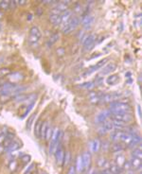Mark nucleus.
<instances>
[{
    "label": "nucleus",
    "mask_w": 142,
    "mask_h": 174,
    "mask_svg": "<svg viewBox=\"0 0 142 174\" xmlns=\"http://www.w3.org/2000/svg\"><path fill=\"white\" fill-rule=\"evenodd\" d=\"M111 114H118V113H127V114H132V107L131 105L127 102H122V101H114L110 105V108L108 109Z\"/></svg>",
    "instance_id": "1"
},
{
    "label": "nucleus",
    "mask_w": 142,
    "mask_h": 174,
    "mask_svg": "<svg viewBox=\"0 0 142 174\" xmlns=\"http://www.w3.org/2000/svg\"><path fill=\"white\" fill-rule=\"evenodd\" d=\"M81 24V19L77 15L72 16L71 19L68 21V23L65 24L64 27H62V31L65 34H69L73 30H75Z\"/></svg>",
    "instance_id": "2"
},
{
    "label": "nucleus",
    "mask_w": 142,
    "mask_h": 174,
    "mask_svg": "<svg viewBox=\"0 0 142 174\" xmlns=\"http://www.w3.org/2000/svg\"><path fill=\"white\" fill-rule=\"evenodd\" d=\"M108 61H109L108 58H104L103 60L99 61L96 65H92V66L89 67L88 69L82 74V76H83V77H87V76H89V75H91V74L95 73V72H97V71H99V70H101L105 65H107Z\"/></svg>",
    "instance_id": "3"
},
{
    "label": "nucleus",
    "mask_w": 142,
    "mask_h": 174,
    "mask_svg": "<svg viewBox=\"0 0 142 174\" xmlns=\"http://www.w3.org/2000/svg\"><path fill=\"white\" fill-rule=\"evenodd\" d=\"M111 117L114 120L121 121L123 123L129 124L134 120V117L132 114H127V113H118V114H111Z\"/></svg>",
    "instance_id": "4"
},
{
    "label": "nucleus",
    "mask_w": 142,
    "mask_h": 174,
    "mask_svg": "<svg viewBox=\"0 0 142 174\" xmlns=\"http://www.w3.org/2000/svg\"><path fill=\"white\" fill-rule=\"evenodd\" d=\"M96 41H97L96 34L91 33V34L87 35L86 38L85 39V41L82 42V43H83L82 44L83 50H85V51H89V50H91L92 48H94Z\"/></svg>",
    "instance_id": "5"
},
{
    "label": "nucleus",
    "mask_w": 142,
    "mask_h": 174,
    "mask_svg": "<svg viewBox=\"0 0 142 174\" xmlns=\"http://www.w3.org/2000/svg\"><path fill=\"white\" fill-rule=\"evenodd\" d=\"M122 93L121 92H113L109 94H104L102 98V102H110L112 103L114 101H118L119 98H121Z\"/></svg>",
    "instance_id": "6"
},
{
    "label": "nucleus",
    "mask_w": 142,
    "mask_h": 174,
    "mask_svg": "<svg viewBox=\"0 0 142 174\" xmlns=\"http://www.w3.org/2000/svg\"><path fill=\"white\" fill-rule=\"evenodd\" d=\"M82 163H83V172L86 173L90 170V167H91V162H92L91 153L89 151H85L82 154Z\"/></svg>",
    "instance_id": "7"
},
{
    "label": "nucleus",
    "mask_w": 142,
    "mask_h": 174,
    "mask_svg": "<svg viewBox=\"0 0 142 174\" xmlns=\"http://www.w3.org/2000/svg\"><path fill=\"white\" fill-rule=\"evenodd\" d=\"M65 151L64 150V148H63L61 145H59L58 147V149L55 152V159H56V163L58 164V166H63L64 165V160H65Z\"/></svg>",
    "instance_id": "8"
},
{
    "label": "nucleus",
    "mask_w": 142,
    "mask_h": 174,
    "mask_svg": "<svg viewBox=\"0 0 142 174\" xmlns=\"http://www.w3.org/2000/svg\"><path fill=\"white\" fill-rule=\"evenodd\" d=\"M109 117H111V112L109 110H104L102 111L101 113H99L98 115L95 118V123L96 124H102L105 120H107Z\"/></svg>",
    "instance_id": "9"
},
{
    "label": "nucleus",
    "mask_w": 142,
    "mask_h": 174,
    "mask_svg": "<svg viewBox=\"0 0 142 174\" xmlns=\"http://www.w3.org/2000/svg\"><path fill=\"white\" fill-rule=\"evenodd\" d=\"M116 69H117V65L114 64V62H109L101 69V75H108V74L114 72Z\"/></svg>",
    "instance_id": "10"
},
{
    "label": "nucleus",
    "mask_w": 142,
    "mask_h": 174,
    "mask_svg": "<svg viewBox=\"0 0 142 174\" xmlns=\"http://www.w3.org/2000/svg\"><path fill=\"white\" fill-rule=\"evenodd\" d=\"M94 20H95L94 16H92V15H90V14H86V15H85V16H82L81 23L85 29H89L93 25Z\"/></svg>",
    "instance_id": "11"
},
{
    "label": "nucleus",
    "mask_w": 142,
    "mask_h": 174,
    "mask_svg": "<svg viewBox=\"0 0 142 174\" xmlns=\"http://www.w3.org/2000/svg\"><path fill=\"white\" fill-rule=\"evenodd\" d=\"M9 79H10V83H14L16 84V82L22 81L24 79V76L22 73L20 72H13V73H10V75L8 76Z\"/></svg>",
    "instance_id": "12"
},
{
    "label": "nucleus",
    "mask_w": 142,
    "mask_h": 174,
    "mask_svg": "<svg viewBox=\"0 0 142 174\" xmlns=\"http://www.w3.org/2000/svg\"><path fill=\"white\" fill-rule=\"evenodd\" d=\"M130 165H131V170H138L142 167V163H141V159H138V158L133 157L129 160Z\"/></svg>",
    "instance_id": "13"
},
{
    "label": "nucleus",
    "mask_w": 142,
    "mask_h": 174,
    "mask_svg": "<svg viewBox=\"0 0 142 174\" xmlns=\"http://www.w3.org/2000/svg\"><path fill=\"white\" fill-rule=\"evenodd\" d=\"M72 16H73L72 12L69 10H65V12H63L61 15V27H64L65 24H67L68 21L71 19Z\"/></svg>",
    "instance_id": "14"
},
{
    "label": "nucleus",
    "mask_w": 142,
    "mask_h": 174,
    "mask_svg": "<svg viewBox=\"0 0 142 174\" xmlns=\"http://www.w3.org/2000/svg\"><path fill=\"white\" fill-rule=\"evenodd\" d=\"M101 145H102V142L99 141V138H96L94 139L90 142V151L93 152V153H97V152L101 150Z\"/></svg>",
    "instance_id": "15"
},
{
    "label": "nucleus",
    "mask_w": 142,
    "mask_h": 174,
    "mask_svg": "<svg viewBox=\"0 0 142 174\" xmlns=\"http://www.w3.org/2000/svg\"><path fill=\"white\" fill-rule=\"evenodd\" d=\"M20 147H21V142H19L18 140H13L5 151L7 152H14V151H16Z\"/></svg>",
    "instance_id": "16"
},
{
    "label": "nucleus",
    "mask_w": 142,
    "mask_h": 174,
    "mask_svg": "<svg viewBox=\"0 0 142 174\" xmlns=\"http://www.w3.org/2000/svg\"><path fill=\"white\" fill-rule=\"evenodd\" d=\"M61 15L62 14H57V13H49V20L54 26H59L61 25Z\"/></svg>",
    "instance_id": "17"
},
{
    "label": "nucleus",
    "mask_w": 142,
    "mask_h": 174,
    "mask_svg": "<svg viewBox=\"0 0 142 174\" xmlns=\"http://www.w3.org/2000/svg\"><path fill=\"white\" fill-rule=\"evenodd\" d=\"M97 164H98V167L103 168V170H107L110 166V163L106 160V158H104V157H99L98 159Z\"/></svg>",
    "instance_id": "18"
},
{
    "label": "nucleus",
    "mask_w": 142,
    "mask_h": 174,
    "mask_svg": "<svg viewBox=\"0 0 142 174\" xmlns=\"http://www.w3.org/2000/svg\"><path fill=\"white\" fill-rule=\"evenodd\" d=\"M75 170L79 173L83 172V163H82V155H78L76 159V166H75Z\"/></svg>",
    "instance_id": "19"
},
{
    "label": "nucleus",
    "mask_w": 142,
    "mask_h": 174,
    "mask_svg": "<svg viewBox=\"0 0 142 174\" xmlns=\"http://www.w3.org/2000/svg\"><path fill=\"white\" fill-rule=\"evenodd\" d=\"M110 149L113 152H120L124 150V146L121 142H115L112 146H110Z\"/></svg>",
    "instance_id": "20"
},
{
    "label": "nucleus",
    "mask_w": 142,
    "mask_h": 174,
    "mask_svg": "<svg viewBox=\"0 0 142 174\" xmlns=\"http://www.w3.org/2000/svg\"><path fill=\"white\" fill-rule=\"evenodd\" d=\"M40 40H41L40 37H37V36H34V35H30L29 34V45L32 46V47H37L38 45H39V43H40Z\"/></svg>",
    "instance_id": "21"
},
{
    "label": "nucleus",
    "mask_w": 142,
    "mask_h": 174,
    "mask_svg": "<svg viewBox=\"0 0 142 174\" xmlns=\"http://www.w3.org/2000/svg\"><path fill=\"white\" fill-rule=\"evenodd\" d=\"M125 162H126V157L123 154H118V155H117V157H116L115 164L117 165L118 167L122 168Z\"/></svg>",
    "instance_id": "22"
},
{
    "label": "nucleus",
    "mask_w": 142,
    "mask_h": 174,
    "mask_svg": "<svg viewBox=\"0 0 142 174\" xmlns=\"http://www.w3.org/2000/svg\"><path fill=\"white\" fill-rule=\"evenodd\" d=\"M107 170L109 171L110 174H119L120 171H121V168L118 167L117 165L115 164V162H113V163H110L109 168Z\"/></svg>",
    "instance_id": "23"
},
{
    "label": "nucleus",
    "mask_w": 142,
    "mask_h": 174,
    "mask_svg": "<svg viewBox=\"0 0 142 174\" xmlns=\"http://www.w3.org/2000/svg\"><path fill=\"white\" fill-rule=\"evenodd\" d=\"M119 81V77L117 74H113L111 76H108V78L106 79V83L108 85H114L118 81Z\"/></svg>",
    "instance_id": "24"
},
{
    "label": "nucleus",
    "mask_w": 142,
    "mask_h": 174,
    "mask_svg": "<svg viewBox=\"0 0 142 174\" xmlns=\"http://www.w3.org/2000/svg\"><path fill=\"white\" fill-rule=\"evenodd\" d=\"M95 85H96V84H95L93 81H85V82H82L81 84H79V87L82 88V89H85V90L90 91L95 87Z\"/></svg>",
    "instance_id": "25"
},
{
    "label": "nucleus",
    "mask_w": 142,
    "mask_h": 174,
    "mask_svg": "<svg viewBox=\"0 0 142 174\" xmlns=\"http://www.w3.org/2000/svg\"><path fill=\"white\" fill-rule=\"evenodd\" d=\"M122 133H123V131H118V130L113 131L112 133H111V136H110V139H111L112 141L118 142L120 139V136H121Z\"/></svg>",
    "instance_id": "26"
},
{
    "label": "nucleus",
    "mask_w": 142,
    "mask_h": 174,
    "mask_svg": "<svg viewBox=\"0 0 142 174\" xmlns=\"http://www.w3.org/2000/svg\"><path fill=\"white\" fill-rule=\"evenodd\" d=\"M49 122L47 121H44L43 123H42V126H41V131H40V138H43L45 139L46 137V131H47V128H49Z\"/></svg>",
    "instance_id": "27"
},
{
    "label": "nucleus",
    "mask_w": 142,
    "mask_h": 174,
    "mask_svg": "<svg viewBox=\"0 0 142 174\" xmlns=\"http://www.w3.org/2000/svg\"><path fill=\"white\" fill-rule=\"evenodd\" d=\"M42 123H43V121H42L41 119H38L37 122L35 123V126H34V135L37 138H40V131H41Z\"/></svg>",
    "instance_id": "28"
},
{
    "label": "nucleus",
    "mask_w": 142,
    "mask_h": 174,
    "mask_svg": "<svg viewBox=\"0 0 142 174\" xmlns=\"http://www.w3.org/2000/svg\"><path fill=\"white\" fill-rule=\"evenodd\" d=\"M60 143H58V142H54V141H50L49 143V153L54 155L55 152L58 149V147H59Z\"/></svg>",
    "instance_id": "29"
},
{
    "label": "nucleus",
    "mask_w": 142,
    "mask_h": 174,
    "mask_svg": "<svg viewBox=\"0 0 142 174\" xmlns=\"http://www.w3.org/2000/svg\"><path fill=\"white\" fill-rule=\"evenodd\" d=\"M102 127L105 129V131H113L114 130V126H113V123H112V120H105L104 122L102 124Z\"/></svg>",
    "instance_id": "30"
},
{
    "label": "nucleus",
    "mask_w": 142,
    "mask_h": 174,
    "mask_svg": "<svg viewBox=\"0 0 142 174\" xmlns=\"http://www.w3.org/2000/svg\"><path fill=\"white\" fill-rule=\"evenodd\" d=\"M58 40H59V33L55 32V33H53V34H52L49 37V41H47L46 45L49 46H51L53 44H55Z\"/></svg>",
    "instance_id": "31"
},
{
    "label": "nucleus",
    "mask_w": 142,
    "mask_h": 174,
    "mask_svg": "<svg viewBox=\"0 0 142 174\" xmlns=\"http://www.w3.org/2000/svg\"><path fill=\"white\" fill-rule=\"evenodd\" d=\"M12 73V70L8 67H4V68H0V81L3 80L4 78L8 77L10 74Z\"/></svg>",
    "instance_id": "32"
},
{
    "label": "nucleus",
    "mask_w": 142,
    "mask_h": 174,
    "mask_svg": "<svg viewBox=\"0 0 142 174\" xmlns=\"http://www.w3.org/2000/svg\"><path fill=\"white\" fill-rule=\"evenodd\" d=\"M132 156L133 157H135V158H138V159H141L142 158V151H141V147H136L132 151Z\"/></svg>",
    "instance_id": "33"
},
{
    "label": "nucleus",
    "mask_w": 142,
    "mask_h": 174,
    "mask_svg": "<svg viewBox=\"0 0 142 174\" xmlns=\"http://www.w3.org/2000/svg\"><path fill=\"white\" fill-rule=\"evenodd\" d=\"M30 35H34V36H37V37H40V38H42V32L41 30L38 27H36V26H34V27H32L30 29V32H29Z\"/></svg>",
    "instance_id": "34"
},
{
    "label": "nucleus",
    "mask_w": 142,
    "mask_h": 174,
    "mask_svg": "<svg viewBox=\"0 0 142 174\" xmlns=\"http://www.w3.org/2000/svg\"><path fill=\"white\" fill-rule=\"evenodd\" d=\"M17 167H18V163L16 160H13V161H10V164H9V168H10V170L13 172L17 170Z\"/></svg>",
    "instance_id": "35"
},
{
    "label": "nucleus",
    "mask_w": 142,
    "mask_h": 174,
    "mask_svg": "<svg viewBox=\"0 0 142 174\" xmlns=\"http://www.w3.org/2000/svg\"><path fill=\"white\" fill-rule=\"evenodd\" d=\"M71 162V154L69 151H67L65 154V160H64V165L65 166H68Z\"/></svg>",
    "instance_id": "36"
},
{
    "label": "nucleus",
    "mask_w": 142,
    "mask_h": 174,
    "mask_svg": "<svg viewBox=\"0 0 142 174\" xmlns=\"http://www.w3.org/2000/svg\"><path fill=\"white\" fill-rule=\"evenodd\" d=\"M35 117H36V114H33L31 117L28 119V122H27V130H30L31 129V126H32V123L35 119Z\"/></svg>",
    "instance_id": "37"
},
{
    "label": "nucleus",
    "mask_w": 142,
    "mask_h": 174,
    "mask_svg": "<svg viewBox=\"0 0 142 174\" xmlns=\"http://www.w3.org/2000/svg\"><path fill=\"white\" fill-rule=\"evenodd\" d=\"M8 131H6V130H1L0 131V145H3L5 139H6V134Z\"/></svg>",
    "instance_id": "38"
},
{
    "label": "nucleus",
    "mask_w": 142,
    "mask_h": 174,
    "mask_svg": "<svg viewBox=\"0 0 142 174\" xmlns=\"http://www.w3.org/2000/svg\"><path fill=\"white\" fill-rule=\"evenodd\" d=\"M30 155H28V154H25V155H23V156H21V158H20V160H21V162H22V164H24V165H27L28 163L30 161Z\"/></svg>",
    "instance_id": "39"
},
{
    "label": "nucleus",
    "mask_w": 142,
    "mask_h": 174,
    "mask_svg": "<svg viewBox=\"0 0 142 174\" xmlns=\"http://www.w3.org/2000/svg\"><path fill=\"white\" fill-rule=\"evenodd\" d=\"M0 9L7 10L10 9V1H0Z\"/></svg>",
    "instance_id": "40"
},
{
    "label": "nucleus",
    "mask_w": 142,
    "mask_h": 174,
    "mask_svg": "<svg viewBox=\"0 0 142 174\" xmlns=\"http://www.w3.org/2000/svg\"><path fill=\"white\" fill-rule=\"evenodd\" d=\"M34 104H35V102H31V103H29V104H28V108H27V110H26V112H25V114L22 115V117H25L26 115H27L29 112H30V110L33 108V106H34Z\"/></svg>",
    "instance_id": "41"
},
{
    "label": "nucleus",
    "mask_w": 142,
    "mask_h": 174,
    "mask_svg": "<svg viewBox=\"0 0 142 174\" xmlns=\"http://www.w3.org/2000/svg\"><path fill=\"white\" fill-rule=\"evenodd\" d=\"M51 134H52V129L49 126V128H47V131H46V134L45 139L46 140H49L51 138Z\"/></svg>",
    "instance_id": "42"
},
{
    "label": "nucleus",
    "mask_w": 142,
    "mask_h": 174,
    "mask_svg": "<svg viewBox=\"0 0 142 174\" xmlns=\"http://www.w3.org/2000/svg\"><path fill=\"white\" fill-rule=\"evenodd\" d=\"M56 52H57V55L59 56V57H62V56H64L65 55V48L64 47H59L57 50H56Z\"/></svg>",
    "instance_id": "43"
},
{
    "label": "nucleus",
    "mask_w": 142,
    "mask_h": 174,
    "mask_svg": "<svg viewBox=\"0 0 142 174\" xmlns=\"http://www.w3.org/2000/svg\"><path fill=\"white\" fill-rule=\"evenodd\" d=\"M110 146H111V145L108 144V142H104L102 145H101V147H102V150L104 151H107L110 149Z\"/></svg>",
    "instance_id": "44"
},
{
    "label": "nucleus",
    "mask_w": 142,
    "mask_h": 174,
    "mask_svg": "<svg viewBox=\"0 0 142 174\" xmlns=\"http://www.w3.org/2000/svg\"><path fill=\"white\" fill-rule=\"evenodd\" d=\"M82 10V5H81V4H76V5H75L74 10H75V12H76L77 13H81Z\"/></svg>",
    "instance_id": "45"
},
{
    "label": "nucleus",
    "mask_w": 142,
    "mask_h": 174,
    "mask_svg": "<svg viewBox=\"0 0 142 174\" xmlns=\"http://www.w3.org/2000/svg\"><path fill=\"white\" fill-rule=\"evenodd\" d=\"M124 170H131V165H130V162L129 161H126L125 163H124V165H123V167H122Z\"/></svg>",
    "instance_id": "46"
},
{
    "label": "nucleus",
    "mask_w": 142,
    "mask_h": 174,
    "mask_svg": "<svg viewBox=\"0 0 142 174\" xmlns=\"http://www.w3.org/2000/svg\"><path fill=\"white\" fill-rule=\"evenodd\" d=\"M67 174H76V170H75V167L71 166L69 167V170H68V172Z\"/></svg>",
    "instance_id": "47"
},
{
    "label": "nucleus",
    "mask_w": 142,
    "mask_h": 174,
    "mask_svg": "<svg viewBox=\"0 0 142 174\" xmlns=\"http://www.w3.org/2000/svg\"><path fill=\"white\" fill-rule=\"evenodd\" d=\"M28 2L27 1H16L17 6H22V5H26Z\"/></svg>",
    "instance_id": "48"
},
{
    "label": "nucleus",
    "mask_w": 142,
    "mask_h": 174,
    "mask_svg": "<svg viewBox=\"0 0 142 174\" xmlns=\"http://www.w3.org/2000/svg\"><path fill=\"white\" fill-rule=\"evenodd\" d=\"M102 56V54L101 53H99V54H97V55H93V56H91L90 57V59H95V58H98V57H101Z\"/></svg>",
    "instance_id": "49"
},
{
    "label": "nucleus",
    "mask_w": 142,
    "mask_h": 174,
    "mask_svg": "<svg viewBox=\"0 0 142 174\" xmlns=\"http://www.w3.org/2000/svg\"><path fill=\"white\" fill-rule=\"evenodd\" d=\"M3 151H5V148L3 147V145H0V154H1Z\"/></svg>",
    "instance_id": "50"
},
{
    "label": "nucleus",
    "mask_w": 142,
    "mask_h": 174,
    "mask_svg": "<svg viewBox=\"0 0 142 174\" xmlns=\"http://www.w3.org/2000/svg\"><path fill=\"white\" fill-rule=\"evenodd\" d=\"M125 77L127 78V79H130L131 78V72H127L125 74Z\"/></svg>",
    "instance_id": "51"
},
{
    "label": "nucleus",
    "mask_w": 142,
    "mask_h": 174,
    "mask_svg": "<svg viewBox=\"0 0 142 174\" xmlns=\"http://www.w3.org/2000/svg\"><path fill=\"white\" fill-rule=\"evenodd\" d=\"M99 174H110L108 170H102V172H99Z\"/></svg>",
    "instance_id": "52"
},
{
    "label": "nucleus",
    "mask_w": 142,
    "mask_h": 174,
    "mask_svg": "<svg viewBox=\"0 0 142 174\" xmlns=\"http://www.w3.org/2000/svg\"><path fill=\"white\" fill-rule=\"evenodd\" d=\"M2 17H3V13L0 12V18H2Z\"/></svg>",
    "instance_id": "53"
},
{
    "label": "nucleus",
    "mask_w": 142,
    "mask_h": 174,
    "mask_svg": "<svg viewBox=\"0 0 142 174\" xmlns=\"http://www.w3.org/2000/svg\"><path fill=\"white\" fill-rule=\"evenodd\" d=\"M41 174H47V173H46V172H42Z\"/></svg>",
    "instance_id": "54"
}]
</instances>
